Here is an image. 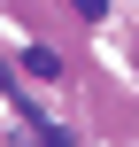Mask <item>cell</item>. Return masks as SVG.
<instances>
[{
	"label": "cell",
	"mask_w": 139,
	"mask_h": 147,
	"mask_svg": "<svg viewBox=\"0 0 139 147\" xmlns=\"http://www.w3.org/2000/svg\"><path fill=\"white\" fill-rule=\"evenodd\" d=\"M23 70H31V78H62V62H54L46 47H31V54H23Z\"/></svg>",
	"instance_id": "obj_1"
},
{
	"label": "cell",
	"mask_w": 139,
	"mask_h": 147,
	"mask_svg": "<svg viewBox=\"0 0 139 147\" xmlns=\"http://www.w3.org/2000/svg\"><path fill=\"white\" fill-rule=\"evenodd\" d=\"M39 147H70V140H62V132H46V140H39Z\"/></svg>",
	"instance_id": "obj_3"
},
{
	"label": "cell",
	"mask_w": 139,
	"mask_h": 147,
	"mask_svg": "<svg viewBox=\"0 0 139 147\" xmlns=\"http://www.w3.org/2000/svg\"><path fill=\"white\" fill-rule=\"evenodd\" d=\"M77 16H85V23H93V16H108V0H77Z\"/></svg>",
	"instance_id": "obj_2"
}]
</instances>
